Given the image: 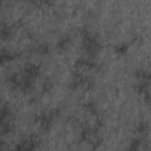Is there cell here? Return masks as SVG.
I'll list each match as a JSON object with an SVG mask.
<instances>
[{"label": "cell", "mask_w": 151, "mask_h": 151, "mask_svg": "<svg viewBox=\"0 0 151 151\" xmlns=\"http://www.w3.org/2000/svg\"><path fill=\"white\" fill-rule=\"evenodd\" d=\"M40 74H41V66L35 63H28L20 71H15L7 74L6 84L11 90L19 91L26 94L31 92V90L34 87Z\"/></svg>", "instance_id": "6da1fadb"}, {"label": "cell", "mask_w": 151, "mask_h": 151, "mask_svg": "<svg viewBox=\"0 0 151 151\" xmlns=\"http://www.w3.org/2000/svg\"><path fill=\"white\" fill-rule=\"evenodd\" d=\"M79 33L81 37V44H80L81 55L94 59L103 50V42L99 34L86 26L81 27L79 29Z\"/></svg>", "instance_id": "7a4b0ae2"}, {"label": "cell", "mask_w": 151, "mask_h": 151, "mask_svg": "<svg viewBox=\"0 0 151 151\" xmlns=\"http://www.w3.org/2000/svg\"><path fill=\"white\" fill-rule=\"evenodd\" d=\"M100 129L98 125L93 124H83L80 132H79V140L80 142H85L90 145L91 151H96L97 149H99L103 145V134L100 133Z\"/></svg>", "instance_id": "3957f363"}, {"label": "cell", "mask_w": 151, "mask_h": 151, "mask_svg": "<svg viewBox=\"0 0 151 151\" xmlns=\"http://www.w3.org/2000/svg\"><path fill=\"white\" fill-rule=\"evenodd\" d=\"M60 116V109L59 107H50L40 111L39 113H35L33 117V120L35 124L39 125V129L47 133L50 132L55 124V120Z\"/></svg>", "instance_id": "277c9868"}, {"label": "cell", "mask_w": 151, "mask_h": 151, "mask_svg": "<svg viewBox=\"0 0 151 151\" xmlns=\"http://www.w3.org/2000/svg\"><path fill=\"white\" fill-rule=\"evenodd\" d=\"M68 87L72 91L81 90V91L88 92V91H92L96 87V79L92 76L85 74L83 71H79V70L74 68L71 72Z\"/></svg>", "instance_id": "5b68a950"}, {"label": "cell", "mask_w": 151, "mask_h": 151, "mask_svg": "<svg viewBox=\"0 0 151 151\" xmlns=\"http://www.w3.org/2000/svg\"><path fill=\"white\" fill-rule=\"evenodd\" d=\"M15 130V114L6 103H0V136L13 133Z\"/></svg>", "instance_id": "8992f818"}, {"label": "cell", "mask_w": 151, "mask_h": 151, "mask_svg": "<svg viewBox=\"0 0 151 151\" xmlns=\"http://www.w3.org/2000/svg\"><path fill=\"white\" fill-rule=\"evenodd\" d=\"M41 145V139L37 133H31L22 138L11 151H37Z\"/></svg>", "instance_id": "52a82bcc"}, {"label": "cell", "mask_w": 151, "mask_h": 151, "mask_svg": "<svg viewBox=\"0 0 151 151\" xmlns=\"http://www.w3.org/2000/svg\"><path fill=\"white\" fill-rule=\"evenodd\" d=\"M74 68L79 71H93V72H99L101 71V65L92 58H87L84 55H80L76 61H74Z\"/></svg>", "instance_id": "ba28073f"}, {"label": "cell", "mask_w": 151, "mask_h": 151, "mask_svg": "<svg viewBox=\"0 0 151 151\" xmlns=\"http://www.w3.org/2000/svg\"><path fill=\"white\" fill-rule=\"evenodd\" d=\"M15 33V27L11 22L2 20L0 21V40L1 41H9L13 39Z\"/></svg>", "instance_id": "9c48e42d"}, {"label": "cell", "mask_w": 151, "mask_h": 151, "mask_svg": "<svg viewBox=\"0 0 151 151\" xmlns=\"http://www.w3.org/2000/svg\"><path fill=\"white\" fill-rule=\"evenodd\" d=\"M133 88L137 92V94H139L144 98L145 104L149 105V103H150V80H138L134 84Z\"/></svg>", "instance_id": "30bf717a"}, {"label": "cell", "mask_w": 151, "mask_h": 151, "mask_svg": "<svg viewBox=\"0 0 151 151\" xmlns=\"http://www.w3.org/2000/svg\"><path fill=\"white\" fill-rule=\"evenodd\" d=\"M20 55H21V52L19 51H14L8 47H2L0 48V65L2 66L6 64H9L17 58H19Z\"/></svg>", "instance_id": "8fae6325"}, {"label": "cell", "mask_w": 151, "mask_h": 151, "mask_svg": "<svg viewBox=\"0 0 151 151\" xmlns=\"http://www.w3.org/2000/svg\"><path fill=\"white\" fill-rule=\"evenodd\" d=\"M72 35L70 33H66L64 35H61L59 38V40L57 41L55 44V48L60 52H64V51H67L70 48V46L72 45Z\"/></svg>", "instance_id": "7c38bea8"}, {"label": "cell", "mask_w": 151, "mask_h": 151, "mask_svg": "<svg viewBox=\"0 0 151 151\" xmlns=\"http://www.w3.org/2000/svg\"><path fill=\"white\" fill-rule=\"evenodd\" d=\"M145 140H146V137H142V136L133 137L130 140V143H129V145H127L125 151H140V149L143 147Z\"/></svg>", "instance_id": "4fadbf2b"}, {"label": "cell", "mask_w": 151, "mask_h": 151, "mask_svg": "<svg viewBox=\"0 0 151 151\" xmlns=\"http://www.w3.org/2000/svg\"><path fill=\"white\" fill-rule=\"evenodd\" d=\"M27 51L29 53L45 55V54H47L50 52V47H48V44H46V42H37L34 45H31Z\"/></svg>", "instance_id": "5bb4252c"}, {"label": "cell", "mask_w": 151, "mask_h": 151, "mask_svg": "<svg viewBox=\"0 0 151 151\" xmlns=\"http://www.w3.org/2000/svg\"><path fill=\"white\" fill-rule=\"evenodd\" d=\"M133 76L137 79V81L138 80H150V72L145 67H138V68H136L134 72H133Z\"/></svg>", "instance_id": "9a60e30c"}, {"label": "cell", "mask_w": 151, "mask_h": 151, "mask_svg": "<svg viewBox=\"0 0 151 151\" xmlns=\"http://www.w3.org/2000/svg\"><path fill=\"white\" fill-rule=\"evenodd\" d=\"M134 130H136V133H137L138 136L146 137V136H147V131H149V124H147V122H145V120L138 122Z\"/></svg>", "instance_id": "2e32d148"}, {"label": "cell", "mask_w": 151, "mask_h": 151, "mask_svg": "<svg viewBox=\"0 0 151 151\" xmlns=\"http://www.w3.org/2000/svg\"><path fill=\"white\" fill-rule=\"evenodd\" d=\"M129 48H130V45H129L127 42H120V44L113 46V52H114L118 57H123V55H125V54L127 53Z\"/></svg>", "instance_id": "e0dca14e"}, {"label": "cell", "mask_w": 151, "mask_h": 151, "mask_svg": "<svg viewBox=\"0 0 151 151\" xmlns=\"http://www.w3.org/2000/svg\"><path fill=\"white\" fill-rule=\"evenodd\" d=\"M6 147V144L4 143V140H0V151H4Z\"/></svg>", "instance_id": "ac0fdd59"}]
</instances>
